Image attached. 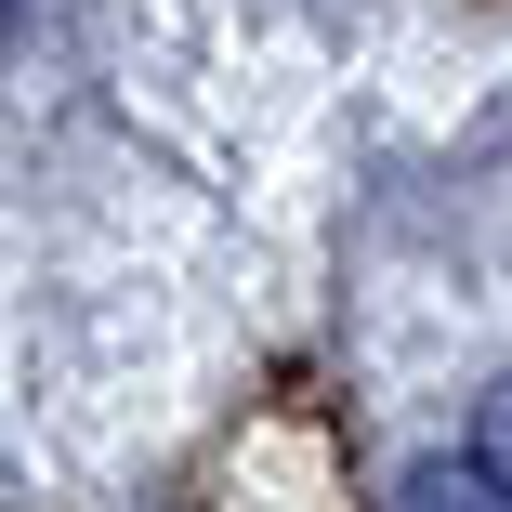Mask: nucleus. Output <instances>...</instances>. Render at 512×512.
<instances>
[{
	"instance_id": "2",
	"label": "nucleus",
	"mask_w": 512,
	"mask_h": 512,
	"mask_svg": "<svg viewBox=\"0 0 512 512\" xmlns=\"http://www.w3.org/2000/svg\"><path fill=\"white\" fill-rule=\"evenodd\" d=\"M473 460H486V473H499V486H512V381H499V394H486V407H473Z\"/></svg>"
},
{
	"instance_id": "1",
	"label": "nucleus",
	"mask_w": 512,
	"mask_h": 512,
	"mask_svg": "<svg viewBox=\"0 0 512 512\" xmlns=\"http://www.w3.org/2000/svg\"><path fill=\"white\" fill-rule=\"evenodd\" d=\"M394 512H512V486L460 447V460H421V473H407V486H394Z\"/></svg>"
},
{
	"instance_id": "3",
	"label": "nucleus",
	"mask_w": 512,
	"mask_h": 512,
	"mask_svg": "<svg viewBox=\"0 0 512 512\" xmlns=\"http://www.w3.org/2000/svg\"><path fill=\"white\" fill-rule=\"evenodd\" d=\"M0 40H14V0H0Z\"/></svg>"
}]
</instances>
